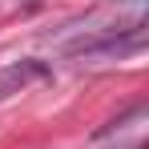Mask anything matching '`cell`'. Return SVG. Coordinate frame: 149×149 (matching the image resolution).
<instances>
[{
  "instance_id": "6da1fadb",
  "label": "cell",
  "mask_w": 149,
  "mask_h": 149,
  "mask_svg": "<svg viewBox=\"0 0 149 149\" xmlns=\"http://www.w3.org/2000/svg\"><path fill=\"white\" fill-rule=\"evenodd\" d=\"M133 28H145V0H109V4L89 8L85 16H77L69 24H61V32L52 40L69 56H81L85 49L113 40V36H125Z\"/></svg>"
},
{
  "instance_id": "7a4b0ae2",
  "label": "cell",
  "mask_w": 149,
  "mask_h": 149,
  "mask_svg": "<svg viewBox=\"0 0 149 149\" xmlns=\"http://www.w3.org/2000/svg\"><path fill=\"white\" fill-rule=\"evenodd\" d=\"M36 81H52V69L45 65V61H36V56L8 61V65L0 69V105L12 101L16 93H24L28 85H36Z\"/></svg>"
},
{
  "instance_id": "3957f363",
  "label": "cell",
  "mask_w": 149,
  "mask_h": 149,
  "mask_svg": "<svg viewBox=\"0 0 149 149\" xmlns=\"http://www.w3.org/2000/svg\"><path fill=\"white\" fill-rule=\"evenodd\" d=\"M145 121H149V113H145V105L137 101V105H133L125 117H113L109 125H101V129L89 137V141H93V145H117L125 133H129V137L141 145V141H145Z\"/></svg>"
}]
</instances>
